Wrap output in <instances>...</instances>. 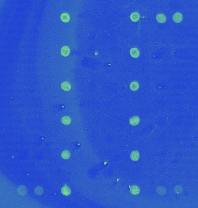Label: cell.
<instances>
[{
    "mask_svg": "<svg viewBox=\"0 0 198 208\" xmlns=\"http://www.w3.org/2000/svg\"><path fill=\"white\" fill-rule=\"evenodd\" d=\"M173 20L175 22V23H179L181 22L182 20V15L181 13L176 12L173 15Z\"/></svg>",
    "mask_w": 198,
    "mask_h": 208,
    "instance_id": "1",
    "label": "cell"
},
{
    "mask_svg": "<svg viewBox=\"0 0 198 208\" xmlns=\"http://www.w3.org/2000/svg\"><path fill=\"white\" fill-rule=\"evenodd\" d=\"M130 54L131 56L133 57V58H137L138 57V56H140L139 50H138L137 48L134 47V48H132L130 49Z\"/></svg>",
    "mask_w": 198,
    "mask_h": 208,
    "instance_id": "2",
    "label": "cell"
},
{
    "mask_svg": "<svg viewBox=\"0 0 198 208\" xmlns=\"http://www.w3.org/2000/svg\"><path fill=\"white\" fill-rule=\"evenodd\" d=\"M70 48L68 46H66L62 47V49H61V54H62V56H64V57L68 56L70 54Z\"/></svg>",
    "mask_w": 198,
    "mask_h": 208,
    "instance_id": "3",
    "label": "cell"
},
{
    "mask_svg": "<svg viewBox=\"0 0 198 208\" xmlns=\"http://www.w3.org/2000/svg\"><path fill=\"white\" fill-rule=\"evenodd\" d=\"M140 122V119L137 116H134L129 120V123L132 126H137Z\"/></svg>",
    "mask_w": 198,
    "mask_h": 208,
    "instance_id": "4",
    "label": "cell"
},
{
    "mask_svg": "<svg viewBox=\"0 0 198 208\" xmlns=\"http://www.w3.org/2000/svg\"><path fill=\"white\" fill-rule=\"evenodd\" d=\"M156 20L160 23H164L166 21V17L165 15L158 14L156 16Z\"/></svg>",
    "mask_w": 198,
    "mask_h": 208,
    "instance_id": "5",
    "label": "cell"
},
{
    "mask_svg": "<svg viewBox=\"0 0 198 208\" xmlns=\"http://www.w3.org/2000/svg\"><path fill=\"white\" fill-rule=\"evenodd\" d=\"M61 87H62V89L63 90H64V91H70L71 89V85L67 82H63L61 84Z\"/></svg>",
    "mask_w": 198,
    "mask_h": 208,
    "instance_id": "6",
    "label": "cell"
},
{
    "mask_svg": "<svg viewBox=\"0 0 198 208\" xmlns=\"http://www.w3.org/2000/svg\"><path fill=\"white\" fill-rule=\"evenodd\" d=\"M130 158L134 161H136L139 159V153L137 151H133L130 154Z\"/></svg>",
    "mask_w": 198,
    "mask_h": 208,
    "instance_id": "7",
    "label": "cell"
},
{
    "mask_svg": "<svg viewBox=\"0 0 198 208\" xmlns=\"http://www.w3.org/2000/svg\"><path fill=\"white\" fill-rule=\"evenodd\" d=\"M61 122L64 125H69L71 123V119L70 117L68 116H64L61 119Z\"/></svg>",
    "mask_w": 198,
    "mask_h": 208,
    "instance_id": "8",
    "label": "cell"
},
{
    "mask_svg": "<svg viewBox=\"0 0 198 208\" xmlns=\"http://www.w3.org/2000/svg\"><path fill=\"white\" fill-rule=\"evenodd\" d=\"M60 19L62 22H64V23H67L70 20V16L68 13H64L61 15Z\"/></svg>",
    "mask_w": 198,
    "mask_h": 208,
    "instance_id": "9",
    "label": "cell"
},
{
    "mask_svg": "<svg viewBox=\"0 0 198 208\" xmlns=\"http://www.w3.org/2000/svg\"><path fill=\"white\" fill-rule=\"evenodd\" d=\"M140 19V15L137 12H133L131 14L130 19L134 22H137Z\"/></svg>",
    "mask_w": 198,
    "mask_h": 208,
    "instance_id": "10",
    "label": "cell"
},
{
    "mask_svg": "<svg viewBox=\"0 0 198 208\" xmlns=\"http://www.w3.org/2000/svg\"><path fill=\"white\" fill-rule=\"evenodd\" d=\"M61 191H62V194L65 196L69 195L71 194V190L69 188V187H68L67 186H64L63 187L62 190H61Z\"/></svg>",
    "mask_w": 198,
    "mask_h": 208,
    "instance_id": "11",
    "label": "cell"
},
{
    "mask_svg": "<svg viewBox=\"0 0 198 208\" xmlns=\"http://www.w3.org/2000/svg\"><path fill=\"white\" fill-rule=\"evenodd\" d=\"M139 191V188L137 186H133L130 187V193L133 195H137Z\"/></svg>",
    "mask_w": 198,
    "mask_h": 208,
    "instance_id": "12",
    "label": "cell"
},
{
    "mask_svg": "<svg viewBox=\"0 0 198 208\" xmlns=\"http://www.w3.org/2000/svg\"><path fill=\"white\" fill-rule=\"evenodd\" d=\"M139 88V84L137 82H133L130 84V89L133 91H136Z\"/></svg>",
    "mask_w": 198,
    "mask_h": 208,
    "instance_id": "13",
    "label": "cell"
},
{
    "mask_svg": "<svg viewBox=\"0 0 198 208\" xmlns=\"http://www.w3.org/2000/svg\"><path fill=\"white\" fill-rule=\"evenodd\" d=\"M19 194L21 195H26L27 193V188L24 186H20L17 190Z\"/></svg>",
    "mask_w": 198,
    "mask_h": 208,
    "instance_id": "14",
    "label": "cell"
},
{
    "mask_svg": "<svg viewBox=\"0 0 198 208\" xmlns=\"http://www.w3.org/2000/svg\"><path fill=\"white\" fill-rule=\"evenodd\" d=\"M62 157L63 158L65 159V160H67L70 157V154L69 151L67 150H64L62 153Z\"/></svg>",
    "mask_w": 198,
    "mask_h": 208,
    "instance_id": "15",
    "label": "cell"
},
{
    "mask_svg": "<svg viewBox=\"0 0 198 208\" xmlns=\"http://www.w3.org/2000/svg\"><path fill=\"white\" fill-rule=\"evenodd\" d=\"M43 192H44V190H43V188L41 187H37L34 190V193L38 195H41Z\"/></svg>",
    "mask_w": 198,
    "mask_h": 208,
    "instance_id": "16",
    "label": "cell"
}]
</instances>
